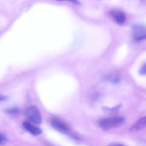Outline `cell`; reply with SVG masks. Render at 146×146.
<instances>
[{
  "mask_svg": "<svg viewBox=\"0 0 146 146\" xmlns=\"http://www.w3.org/2000/svg\"><path fill=\"white\" fill-rule=\"evenodd\" d=\"M25 116L32 122L37 124L42 123V118L40 111L35 106H30L25 111Z\"/></svg>",
  "mask_w": 146,
  "mask_h": 146,
  "instance_id": "7a4b0ae2",
  "label": "cell"
},
{
  "mask_svg": "<svg viewBox=\"0 0 146 146\" xmlns=\"http://www.w3.org/2000/svg\"><path fill=\"white\" fill-rule=\"evenodd\" d=\"M6 112L9 114H15L19 112L18 108H10L6 110Z\"/></svg>",
  "mask_w": 146,
  "mask_h": 146,
  "instance_id": "30bf717a",
  "label": "cell"
},
{
  "mask_svg": "<svg viewBox=\"0 0 146 146\" xmlns=\"http://www.w3.org/2000/svg\"><path fill=\"white\" fill-rule=\"evenodd\" d=\"M133 38L136 41L146 39V26L141 24L134 25L131 28Z\"/></svg>",
  "mask_w": 146,
  "mask_h": 146,
  "instance_id": "3957f363",
  "label": "cell"
},
{
  "mask_svg": "<svg viewBox=\"0 0 146 146\" xmlns=\"http://www.w3.org/2000/svg\"><path fill=\"white\" fill-rule=\"evenodd\" d=\"M0 144L1 146L6 144L9 141L8 137L4 133H1L0 135Z\"/></svg>",
  "mask_w": 146,
  "mask_h": 146,
  "instance_id": "9c48e42d",
  "label": "cell"
},
{
  "mask_svg": "<svg viewBox=\"0 0 146 146\" xmlns=\"http://www.w3.org/2000/svg\"><path fill=\"white\" fill-rule=\"evenodd\" d=\"M23 125L27 131L34 135H38L42 132V131L40 128L33 125L29 122L26 120L23 121Z\"/></svg>",
  "mask_w": 146,
  "mask_h": 146,
  "instance_id": "8992f818",
  "label": "cell"
},
{
  "mask_svg": "<svg viewBox=\"0 0 146 146\" xmlns=\"http://www.w3.org/2000/svg\"><path fill=\"white\" fill-rule=\"evenodd\" d=\"M139 73L143 76H146V62L141 67L139 70Z\"/></svg>",
  "mask_w": 146,
  "mask_h": 146,
  "instance_id": "8fae6325",
  "label": "cell"
},
{
  "mask_svg": "<svg viewBox=\"0 0 146 146\" xmlns=\"http://www.w3.org/2000/svg\"><path fill=\"white\" fill-rule=\"evenodd\" d=\"M125 119L122 117H112L102 119L99 123V126L103 130L107 131L121 126Z\"/></svg>",
  "mask_w": 146,
  "mask_h": 146,
  "instance_id": "6da1fadb",
  "label": "cell"
},
{
  "mask_svg": "<svg viewBox=\"0 0 146 146\" xmlns=\"http://www.w3.org/2000/svg\"><path fill=\"white\" fill-rule=\"evenodd\" d=\"M121 107H122V105L121 104H119L112 108H108L104 107L102 108V109L105 112L114 113L117 111L119 109H120Z\"/></svg>",
  "mask_w": 146,
  "mask_h": 146,
  "instance_id": "ba28073f",
  "label": "cell"
},
{
  "mask_svg": "<svg viewBox=\"0 0 146 146\" xmlns=\"http://www.w3.org/2000/svg\"><path fill=\"white\" fill-rule=\"evenodd\" d=\"M51 125L56 130L62 132H67L69 130L68 124L60 119L54 118L51 120Z\"/></svg>",
  "mask_w": 146,
  "mask_h": 146,
  "instance_id": "277c9868",
  "label": "cell"
},
{
  "mask_svg": "<svg viewBox=\"0 0 146 146\" xmlns=\"http://www.w3.org/2000/svg\"><path fill=\"white\" fill-rule=\"evenodd\" d=\"M72 3H74V4H76V5H78L79 4V2L77 1H71Z\"/></svg>",
  "mask_w": 146,
  "mask_h": 146,
  "instance_id": "5bb4252c",
  "label": "cell"
},
{
  "mask_svg": "<svg viewBox=\"0 0 146 146\" xmlns=\"http://www.w3.org/2000/svg\"><path fill=\"white\" fill-rule=\"evenodd\" d=\"M110 15L118 24H123L126 21V17L125 14L121 11L112 10L110 12Z\"/></svg>",
  "mask_w": 146,
  "mask_h": 146,
  "instance_id": "5b68a950",
  "label": "cell"
},
{
  "mask_svg": "<svg viewBox=\"0 0 146 146\" xmlns=\"http://www.w3.org/2000/svg\"><path fill=\"white\" fill-rule=\"evenodd\" d=\"M109 146H124L123 145H121V144H111V145H110Z\"/></svg>",
  "mask_w": 146,
  "mask_h": 146,
  "instance_id": "4fadbf2b",
  "label": "cell"
},
{
  "mask_svg": "<svg viewBox=\"0 0 146 146\" xmlns=\"http://www.w3.org/2000/svg\"><path fill=\"white\" fill-rule=\"evenodd\" d=\"M7 98L5 96H1V100L2 101H5L6 100Z\"/></svg>",
  "mask_w": 146,
  "mask_h": 146,
  "instance_id": "7c38bea8",
  "label": "cell"
},
{
  "mask_svg": "<svg viewBox=\"0 0 146 146\" xmlns=\"http://www.w3.org/2000/svg\"><path fill=\"white\" fill-rule=\"evenodd\" d=\"M146 127V116L139 119L129 129L131 131L141 130Z\"/></svg>",
  "mask_w": 146,
  "mask_h": 146,
  "instance_id": "52a82bcc",
  "label": "cell"
}]
</instances>
